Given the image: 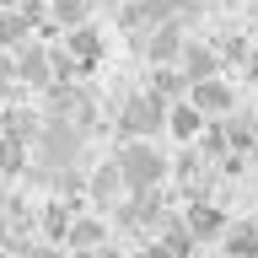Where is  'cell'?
Segmentation results:
<instances>
[{
	"label": "cell",
	"mask_w": 258,
	"mask_h": 258,
	"mask_svg": "<svg viewBox=\"0 0 258 258\" xmlns=\"http://www.w3.org/2000/svg\"><path fill=\"white\" fill-rule=\"evenodd\" d=\"M253 27H258V0H253Z\"/></svg>",
	"instance_id": "28"
},
{
	"label": "cell",
	"mask_w": 258,
	"mask_h": 258,
	"mask_svg": "<svg viewBox=\"0 0 258 258\" xmlns=\"http://www.w3.org/2000/svg\"><path fill=\"white\" fill-rule=\"evenodd\" d=\"M156 242H161L172 258H194V247H199V242L188 237V226H183V221H172V215L161 221V237H156Z\"/></svg>",
	"instance_id": "16"
},
{
	"label": "cell",
	"mask_w": 258,
	"mask_h": 258,
	"mask_svg": "<svg viewBox=\"0 0 258 258\" xmlns=\"http://www.w3.org/2000/svg\"><path fill=\"white\" fill-rule=\"evenodd\" d=\"M27 258H70V253H64L59 242H32V247H27Z\"/></svg>",
	"instance_id": "22"
},
{
	"label": "cell",
	"mask_w": 258,
	"mask_h": 258,
	"mask_svg": "<svg viewBox=\"0 0 258 258\" xmlns=\"http://www.w3.org/2000/svg\"><path fill=\"white\" fill-rule=\"evenodd\" d=\"M11 81H16V54L0 48V92H11Z\"/></svg>",
	"instance_id": "21"
},
{
	"label": "cell",
	"mask_w": 258,
	"mask_h": 258,
	"mask_svg": "<svg viewBox=\"0 0 258 258\" xmlns=\"http://www.w3.org/2000/svg\"><path fill=\"white\" fill-rule=\"evenodd\" d=\"M221 54H226V59H247V43H242V38H226Z\"/></svg>",
	"instance_id": "23"
},
{
	"label": "cell",
	"mask_w": 258,
	"mask_h": 258,
	"mask_svg": "<svg viewBox=\"0 0 258 258\" xmlns=\"http://www.w3.org/2000/svg\"><path fill=\"white\" fill-rule=\"evenodd\" d=\"M151 92H156L161 102L172 108V102H183V97H188V81H183V70H167V64H161V70H156V86H151Z\"/></svg>",
	"instance_id": "20"
},
{
	"label": "cell",
	"mask_w": 258,
	"mask_h": 258,
	"mask_svg": "<svg viewBox=\"0 0 258 258\" xmlns=\"http://www.w3.org/2000/svg\"><path fill=\"white\" fill-rule=\"evenodd\" d=\"M64 54H70V64H76V70H97V64H102V32H97L92 22H86V27H70Z\"/></svg>",
	"instance_id": "6"
},
{
	"label": "cell",
	"mask_w": 258,
	"mask_h": 258,
	"mask_svg": "<svg viewBox=\"0 0 258 258\" xmlns=\"http://www.w3.org/2000/svg\"><path fill=\"white\" fill-rule=\"evenodd\" d=\"M108 6H118V11H129V6H140V0H108Z\"/></svg>",
	"instance_id": "26"
},
{
	"label": "cell",
	"mask_w": 258,
	"mask_h": 258,
	"mask_svg": "<svg viewBox=\"0 0 258 258\" xmlns=\"http://www.w3.org/2000/svg\"><path fill=\"white\" fill-rule=\"evenodd\" d=\"M167 129H172V140H199V135H205V113L199 108H188V102H172V108H167Z\"/></svg>",
	"instance_id": "12"
},
{
	"label": "cell",
	"mask_w": 258,
	"mask_h": 258,
	"mask_svg": "<svg viewBox=\"0 0 258 258\" xmlns=\"http://www.w3.org/2000/svg\"><path fill=\"white\" fill-rule=\"evenodd\" d=\"M70 221H76V210L70 205H43V215H38V231H43V242H64L70 237Z\"/></svg>",
	"instance_id": "15"
},
{
	"label": "cell",
	"mask_w": 258,
	"mask_h": 258,
	"mask_svg": "<svg viewBox=\"0 0 258 258\" xmlns=\"http://www.w3.org/2000/svg\"><path fill=\"white\" fill-rule=\"evenodd\" d=\"M242 64H247V76L258 81V48H253V54H247V59H242Z\"/></svg>",
	"instance_id": "25"
},
{
	"label": "cell",
	"mask_w": 258,
	"mask_h": 258,
	"mask_svg": "<svg viewBox=\"0 0 258 258\" xmlns=\"http://www.w3.org/2000/svg\"><path fill=\"white\" fill-rule=\"evenodd\" d=\"M102 237H108V226L97 221V215H76V221H70V247H76V253H97V247H102Z\"/></svg>",
	"instance_id": "14"
},
{
	"label": "cell",
	"mask_w": 258,
	"mask_h": 258,
	"mask_svg": "<svg viewBox=\"0 0 258 258\" xmlns=\"http://www.w3.org/2000/svg\"><path fill=\"white\" fill-rule=\"evenodd\" d=\"M0 258H6V247H0Z\"/></svg>",
	"instance_id": "29"
},
{
	"label": "cell",
	"mask_w": 258,
	"mask_h": 258,
	"mask_svg": "<svg viewBox=\"0 0 258 258\" xmlns=\"http://www.w3.org/2000/svg\"><path fill=\"white\" fill-rule=\"evenodd\" d=\"M0 135L38 140V135H43V113H32V108H6V113H0Z\"/></svg>",
	"instance_id": "13"
},
{
	"label": "cell",
	"mask_w": 258,
	"mask_h": 258,
	"mask_svg": "<svg viewBox=\"0 0 258 258\" xmlns=\"http://www.w3.org/2000/svg\"><path fill=\"white\" fill-rule=\"evenodd\" d=\"M183 226H188V237H194V242H221V237H226V210H221V205H210V199H199V205H188Z\"/></svg>",
	"instance_id": "5"
},
{
	"label": "cell",
	"mask_w": 258,
	"mask_h": 258,
	"mask_svg": "<svg viewBox=\"0 0 258 258\" xmlns=\"http://www.w3.org/2000/svg\"><path fill=\"white\" fill-rule=\"evenodd\" d=\"M118 129H124V140H145V135H161L167 129V102L156 92H135L118 113Z\"/></svg>",
	"instance_id": "2"
},
{
	"label": "cell",
	"mask_w": 258,
	"mask_h": 258,
	"mask_svg": "<svg viewBox=\"0 0 258 258\" xmlns=\"http://www.w3.org/2000/svg\"><path fill=\"white\" fill-rule=\"evenodd\" d=\"M48 16H54L64 32H70V27H86V16H92V0H48Z\"/></svg>",
	"instance_id": "19"
},
{
	"label": "cell",
	"mask_w": 258,
	"mask_h": 258,
	"mask_svg": "<svg viewBox=\"0 0 258 258\" xmlns=\"http://www.w3.org/2000/svg\"><path fill=\"white\" fill-rule=\"evenodd\" d=\"M215 64H221V59H215V43H183V54H177V70H183L188 86H194V81H210Z\"/></svg>",
	"instance_id": "10"
},
{
	"label": "cell",
	"mask_w": 258,
	"mask_h": 258,
	"mask_svg": "<svg viewBox=\"0 0 258 258\" xmlns=\"http://www.w3.org/2000/svg\"><path fill=\"white\" fill-rule=\"evenodd\" d=\"M27 172V140L0 135V177H22Z\"/></svg>",
	"instance_id": "17"
},
{
	"label": "cell",
	"mask_w": 258,
	"mask_h": 258,
	"mask_svg": "<svg viewBox=\"0 0 258 258\" xmlns=\"http://www.w3.org/2000/svg\"><path fill=\"white\" fill-rule=\"evenodd\" d=\"M86 199H92L97 210H118L124 205V177H118V167H97L92 183H86Z\"/></svg>",
	"instance_id": "9"
},
{
	"label": "cell",
	"mask_w": 258,
	"mask_h": 258,
	"mask_svg": "<svg viewBox=\"0 0 258 258\" xmlns=\"http://www.w3.org/2000/svg\"><path fill=\"white\" fill-rule=\"evenodd\" d=\"M135 258H172V253H167L161 242H151V247H140V253H135Z\"/></svg>",
	"instance_id": "24"
},
{
	"label": "cell",
	"mask_w": 258,
	"mask_h": 258,
	"mask_svg": "<svg viewBox=\"0 0 258 258\" xmlns=\"http://www.w3.org/2000/svg\"><path fill=\"white\" fill-rule=\"evenodd\" d=\"M113 167L124 177V194H161V183H167V156L151 140H124Z\"/></svg>",
	"instance_id": "1"
},
{
	"label": "cell",
	"mask_w": 258,
	"mask_h": 258,
	"mask_svg": "<svg viewBox=\"0 0 258 258\" xmlns=\"http://www.w3.org/2000/svg\"><path fill=\"white\" fill-rule=\"evenodd\" d=\"M81 145H86V135H81L76 124H59V118H43V167L48 172H70V161L81 156Z\"/></svg>",
	"instance_id": "3"
},
{
	"label": "cell",
	"mask_w": 258,
	"mask_h": 258,
	"mask_svg": "<svg viewBox=\"0 0 258 258\" xmlns=\"http://www.w3.org/2000/svg\"><path fill=\"white\" fill-rule=\"evenodd\" d=\"M16 81H27V86H54V64H48V48L43 43H27L16 48Z\"/></svg>",
	"instance_id": "7"
},
{
	"label": "cell",
	"mask_w": 258,
	"mask_h": 258,
	"mask_svg": "<svg viewBox=\"0 0 258 258\" xmlns=\"http://www.w3.org/2000/svg\"><path fill=\"white\" fill-rule=\"evenodd\" d=\"M177 54H183V22H161V27H151V38H145V59L177 64Z\"/></svg>",
	"instance_id": "8"
},
{
	"label": "cell",
	"mask_w": 258,
	"mask_h": 258,
	"mask_svg": "<svg viewBox=\"0 0 258 258\" xmlns=\"http://www.w3.org/2000/svg\"><path fill=\"white\" fill-rule=\"evenodd\" d=\"M11 6H16V0H0V11H11Z\"/></svg>",
	"instance_id": "27"
},
{
	"label": "cell",
	"mask_w": 258,
	"mask_h": 258,
	"mask_svg": "<svg viewBox=\"0 0 258 258\" xmlns=\"http://www.w3.org/2000/svg\"><path fill=\"white\" fill-rule=\"evenodd\" d=\"M32 43V16L27 11H0V48H6V54H16V48H27Z\"/></svg>",
	"instance_id": "11"
},
{
	"label": "cell",
	"mask_w": 258,
	"mask_h": 258,
	"mask_svg": "<svg viewBox=\"0 0 258 258\" xmlns=\"http://www.w3.org/2000/svg\"><path fill=\"white\" fill-rule=\"evenodd\" d=\"M226 253L231 258H258V226L247 221V226H226Z\"/></svg>",
	"instance_id": "18"
},
{
	"label": "cell",
	"mask_w": 258,
	"mask_h": 258,
	"mask_svg": "<svg viewBox=\"0 0 258 258\" xmlns=\"http://www.w3.org/2000/svg\"><path fill=\"white\" fill-rule=\"evenodd\" d=\"M183 102H188V108H199L205 118H226V113L237 108V97H231V86H226L221 76H210V81H194Z\"/></svg>",
	"instance_id": "4"
}]
</instances>
